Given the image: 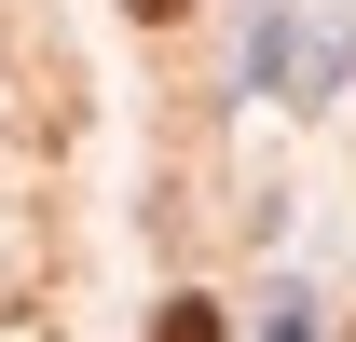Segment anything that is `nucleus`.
<instances>
[{
  "label": "nucleus",
  "mask_w": 356,
  "mask_h": 342,
  "mask_svg": "<svg viewBox=\"0 0 356 342\" xmlns=\"http://www.w3.org/2000/svg\"><path fill=\"white\" fill-rule=\"evenodd\" d=\"M151 342H233V329H220V301H165V315H151Z\"/></svg>",
  "instance_id": "1"
},
{
  "label": "nucleus",
  "mask_w": 356,
  "mask_h": 342,
  "mask_svg": "<svg viewBox=\"0 0 356 342\" xmlns=\"http://www.w3.org/2000/svg\"><path fill=\"white\" fill-rule=\"evenodd\" d=\"M124 14H137V28H178V14H192V0H124Z\"/></svg>",
  "instance_id": "2"
}]
</instances>
